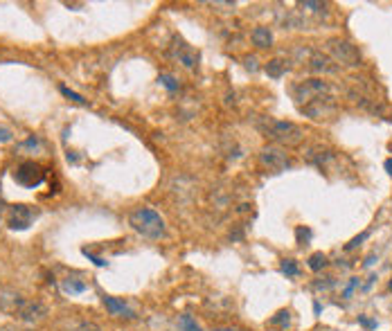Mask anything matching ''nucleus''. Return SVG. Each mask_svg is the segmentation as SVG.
Listing matches in <instances>:
<instances>
[{"label":"nucleus","instance_id":"f257e3e1","mask_svg":"<svg viewBox=\"0 0 392 331\" xmlns=\"http://www.w3.org/2000/svg\"><path fill=\"white\" fill-rule=\"evenodd\" d=\"M261 133L266 138H270L278 146H297L305 140V131L300 129L295 122H286V119H270L266 117L259 124Z\"/></svg>","mask_w":392,"mask_h":331},{"label":"nucleus","instance_id":"f03ea898","mask_svg":"<svg viewBox=\"0 0 392 331\" xmlns=\"http://www.w3.org/2000/svg\"><path fill=\"white\" fill-rule=\"evenodd\" d=\"M129 225L135 230L138 234L147 236V239H163L167 228H165V219L160 217L156 209L151 207H138L131 212Z\"/></svg>","mask_w":392,"mask_h":331},{"label":"nucleus","instance_id":"7ed1b4c3","mask_svg":"<svg viewBox=\"0 0 392 331\" xmlns=\"http://www.w3.org/2000/svg\"><path fill=\"white\" fill-rule=\"evenodd\" d=\"M334 86L325 79H305L300 81L297 86L293 88V95H295V102L300 106L305 104L313 102V99H320V97H334Z\"/></svg>","mask_w":392,"mask_h":331},{"label":"nucleus","instance_id":"20e7f679","mask_svg":"<svg viewBox=\"0 0 392 331\" xmlns=\"http://www.w3.org/2000/svg\"><path fill=\"white\" fill-rule=\"evenodd\" d=\"M327 45H329L331 61H336L338 66H358V63H360V52H358V47L354 45L352 41L331 39Z\"/></svg>","mask_w":392,"mask_h":331},{"label":"nucleus","instance_id":"39448f33","mask_svg":"<svg viewBox=\"0 0 392 331\" xmlns=\"http://www.w3.org/2000/svg\"><path fill=\"white\" fill-rule=\"evenodd\" d=\"M302 113L307 115V117L316 119V122H322V119H334L338 113V106L336 102H334V97H320V99H313V102L305 104L302 106Z\"/></svg>","mask_w":392,"mask_h":331},{"label":"nucleus","instance_id":"423d86ee","mask_svg":"<svg viewBox=\"0 0 392 331\" xmlns=\"http://www.w3.org/2000/svg\"><path fill=\"white\" fill-rule=\"evenodd\" d=\"M259 162H261V167L268 169V171H282V169H286V167L291 165L286 149L284 146H278V144L264 146L261 154H259Z\"/></svg>","mask_w":392,"mask_h":331},{"label":"nucleus","instance_id":"0eeeda50","mask_svg":"<svg viewBox=\"0 0 392 331\" xmlns=\"http://www.w3.org/2000/svg\"><path fill=\"white\" fill-rule=\"evenodd\" d=\"M36 217V212L29 205H14L9 207V214H7V225L12 230H27L32 225V219Z\"/></svg>","mask_w":392,"mask_h":331},{"label":"nucleus","instance_id":"6e6552de","mask_svg":"<svg viewBox=\"0 0 392 331\" xmlns=\"http://www.w3.org/2000/svg\"><path fill=\"white\" fill-rule=\"evenodd\" d=\"M14 178H16L18 185L23 187H34L43 183V169H41L36 162H23L16 171H14Z\"/></svg>","mask_w":392,"mask_h":331},{"label":"nucleus","instance_id":"1a4fd4ad","mask_svg":"<svg viewBox=\"0 0 392 331\" xmlns=\"http://www.w3.org/2000/svg\"><path fill=\"white\" fill-rule=\"evenodd\" d=\"M18 320H23V322H41V320L48 315V307H45L43 302H39V299H25L23 307L18 309Z\"/></svg>","mask_w":392,"mask_h":331},{"label":"nucleus","instance_id":"9d476101","mask_svg":"<svg viewBox=\"0 0 392 331\" xmlns=\"http://www.w3.org/2000/svg\"><path fill=\"white\" fill-rule=\"evenodd\" d=\"M171 56H174L185 70H194L198 66V54L187 43H183V41H176V43L171 45Z\"/></svg>","mask_w":392,"mask_h":331},{"label":"nucleus","instance_id":"9b49d317","mask_svg":"<svg viewBox=\"0 0 392 331\" xmlns=\"http://www.w3.org/2000/svg\"><path fill=\"white\" fill-rule=\"evenodd\" d=\"M309 70L311 72H336L338 70V66L331 61V56H327V54H322V52H313V54L309 56Z\"/></svg>","mask_w":392,"mask_h":331},{"label":"nucleus","instance_id":"f8f14e48","mask_svg":"<svg viewBox=\"0 0 392 331\" xmlns=\"http://www.w3.org/2000/svg\"><path fill=\"white\" fill-rule=\"evenodd\" d=\"M104 307L108 309V313L115 315V318H133V311L129 309V304H124L122 299L104 295Z\"/></svg>","mask_w":392,"mask_h":331},{"label":"nucleus","instance_id":"ddd939ff","mask_svg":"<svg viewBox=\"0 0 392 331\" xmlns=\"http://www.w3.org/2000/svg\"><path fill=\"white\" fill-rule=\"evenodd\" d=\"M250 39H253V43L257 47H270L273 45V34H270L268 27H255L253 34H250Z\"/></svg>","mask_w":392,"mask_h":331},{"label":"nucleus","instance_id":"4468645a","mask_svg":"<svg viewBox=\"0 0 392 331\" xmlns=\"http://www.w3.org/2000/svg\"><path fill=\"white\" fill-rule=\"evenodd\" d=\"M286 72V61H282V59H273V61H268L266 63V75L268 77H273V79H280L282 75Z\"/></svg>","mask_w":392,"mask_h":331},{"label":"nucleus","instance_id":"2eb2a0df","mask_svg":"<svg viewBox=\"0 0 392 331\" xmlns=\"http://www.w3.org/2000/svg\"><path fill=\"white\" fill-rule=\"evenodd\" d=\"M325 266H327V255L325 252H313V255L309 257V268L313 273H320Z\"/></svg>","mask_w":392,"mask_h":331},{"label":"nucleus","instance_id":"dca6fc26","mask_svg":"<svg viewBox=\"0 0 392 331\" xmlns=\"http://www.w3.org/2000/svg\"><path fill=\"white\" fill-rule=\"evenodd\" d=\"M64 291L66 293H70V295H77V293H83L86 291V284H83L81 280H64Z\"/></svg>","mask_w":392,"mask_h":331},{"label":"nucleus","instance_id":"f3484780","mask_svg":"<svg viewBox=\"0 0 392 331\" xmlns=\"http://www.w3.org/2000/svg\"><path fill=\"white\" fill-rule=\"evenodd\" d=\"M291 322V313L286 311V309H282L270 318V324H275V327H286V324Z\"/></svg>","mask_w":392,"mask_h":331},{"label":"nucleus","instance_id":"a211bd4d","mask_svg":"<svg viewBox=\"0 0 392 331\" xmlns=\"http://www.w3.org/2000/svg\"><path fill=\"white\" fill-rule=\"evenodd\" d=\"M282 273H284V275H289V277H297V275H300V268H297L295 259H284V261H282Z\"/></svg>","mask_w":392,"mask_h":331},{"label":"nucleus","instance_id":"6ab92c4d","mask_svg":"<svg viewBox=\"0 0 392 331\" xmlns=\"http://www.w3.org/2000/svg\"><path fill=\"white\" fill-rule=\"evenodd\" d=\"M178 324H180V329H185V331H201L198 329V324L192 320V315H180Z\"/></svg>","mask_w":392,"mask_h":331},{"label":"nucleus","instance_id":"aec40b11","mask_svg":"<svg viewBox=\"0 0 392 331\" xmlns=\"http://www.w3.org/2000/svg\"><path fill=\"white\" fill-rule=\"evenodd\" d=\"M59 91H61V93H64V95H66V97H68V99H72V102H77V104H86V99H83V97H81V95H77L75 91H70V88H66V86H61V88H59Z\"/></svg>","mask_w":392,"mask_h":331},{"label":"nucleus","instance_id":"412c9836","mask_svg":"<svg viewBox=\"0 0 392 331\" xmlns=\"http://www.w3.org/2000/svg\"><path fill=\"white\" fill-rule=\"evenodd\" d=\"M160 83H163L167 91H176L178 88V83H176V79L171 75H160Z\"/></svg>","mask_w":392,"mask_h":331},{"label":"nucleus","instance_id":"4be33fe9","mask_svg":"<svg viewBox=\"0 0 392 331\" xmlns=\"http://www.w3.org/2000/svg\"><path fill=\"white\" fill-rule=\"evenodd\" d=\"M363 239H368V232H363V234H358L356 236V239H352V241H349V244H347V250H352V248H356V246L360 244V241H363Z\"/></svg>","mask_w":392,"mask_h":331},{"label":"nucleus","instance_id":"5701e85b","mask_svg":"<svg viewBox=\"0 0 392 331\" xmlns=\"http://www.w3.org/2000/svg\"><path fill=\"white\" fill-rule=\"evenodd\" d=\"M302 7L311 9V12H318V9H322V3H302Z\"/></svg>","mask_w":392,"mask_h":331},{"label":"nucleus","instance_id":"b1692460","mask_svg":"<svg viewBox=\"0 0 392 331\" xmlns=\"http://www.w3.org/2000/svg\"><path fill=\"white\" fill-rule=\"evenodd\" d=\"M246 68H248V70H257V59H255V56H248V59H246Z\"/></svg>","mask_w":392,"mask_h":331},{"label":"nucleus","instance_id":"393cba45","mask_svg":"<svg viewBox=\"0 0 392 331\" xmlns=\"http://www.w3.org/2000/svg\"><path fill=\"white\" fill-rule=\"evenodd\" d=\"M12 140V133H9V129H0V142H9Z\"/></svg>","mask_w":392,"mask_h":331},{"label":"nucleus","instance_id":"a878e982","mask_svg":"<svg viewBox=\"0 0 392 331\" xmlns=\"http://www.w3.org/2000/svg\"><path fill=\"white\" fill-rule=\"evenodd\" d=\"M79 331H99L95 324H91V322H81L79 324Z\"/></svg>","mask_w":392,"mask_h":331},{"label":"nucleus","instance_id":"bb28decb","mask_svg":"<svg viewBox=\"0 0 392 331\" xmlns=\"http://www.w3.org/2000/svg\"><path fill=\"white\" fill-rule=\"evenodd\" d=\"M356 284H358V280H352V284H349V286H347V291H345V297H349V295H352V291L356 288Z\"/></svg>","mask_w":392,"mask_h":331},{"label":"nucleus","instance_id":"cd10ccee","mask_svg":"<svg viewBox=\"0 0 392 331\" xmlns=\"http://www.w3.org/2000/svg\"><path fill=\"white\" fill-rule=\"evenodd\" d=\"M360 324H363V327H376V322H372V320H368V318H363V315H360Z\"/></svg>","mask_w":392,"mask_h":331},{"label":"nucleus","instance_id":"c85d7f7f","mask_svg":"<svg viewBox=\"0 0 392 331\" xmlns=\"http://www.w3.org/2000/svg\"><path fill=\"white\" fill-rule=\"evenodd\" d=\"M212 331H242V329H232V327H219V329H212Z\"/></svg>","mask_w":392,"mask_h":331},{"label":"nucleus","instance_id":"c756f323","mask_svg":"<svg viewBox=\"0 0 392 331\" xmlns=\"http://www.w3.org/2000/svg\"><path fill=\"white\" fill-rule=\"evenodd\" d=\"M385 169H388V173L392 176V158H390V160H385Z\"/></svg>","mask_w":392,"mask_h":331},{"label":"nucleus","instance_id":"7c9ffc66","mask_svg":"<svg viewBox=\"0 0 392 331\" xmlns=\"http://www.w3.org/2000/svg\"><path fill=\"white\" fill-rule=\"evenodd\" d=\"M390 291H392V282H390Z\"/></svg>","mask_w":392,"mask_h":331}]
</instances>
